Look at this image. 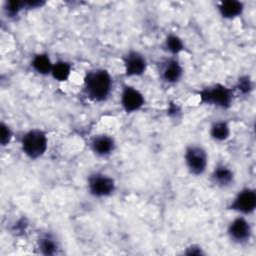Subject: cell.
I'll return each instance as SVG.
<instances>
[{
  "instance_id": "6da1fadb",
  "label": "cell",
  "mask_w": 256,
  "mask_h": 256,
  "mask_svg": "<svg viewBox=\"0 0 256 256\" xmlns=\"http://www.w3.org/2000/svg\"><path fill=\"white\" fill-rule=\"evenodd\" d=\"M83 93L93 103L106 102L112 95L114 79L110 71L103 67H94L86 71L83 77Z\"/></svg>"
},
{
  "instance_id": "7a4b0ae2",
  "label": "cell",
  "mask_w": 256,
  "mask_h": 256,
  "mask_svg": "<svg viewBox=\"0 0 256 256\" xmlns=\"http://www.w3.org/2000/svg\"><path fill=\"white\" fill-rule=\"evenodd\" d=\"M197 95L201 104L222 110L231 108L236 96L232 87L219 82L203 87Z\"/></svg>"
},
{
  "instance_id": "3957f363",
  "label": "cell",
  "mask_w": 256,
  "mask_h": 256,
  "mask_svg": "<svg viewBox=\"0 0 256 256\" xmlns=\"http://www.w3.org/2000/svg\"><path fill=\"white\" fill-rule=\"evenodd\" d=\"M48 143L47 133L40 128H31L20 138L21 151L30 160L42 158L48 150Z\"/></svg>"
},
{
  "instance_id": "277c9868",
  "label": "cell",
  "mask_w": 256,
  "mask_h": 256,
  "mask_svg": "<svg viewBox=\"0 0 256 256\" xmlns=\"http://www.w3.org/2000/svg\"><path fill=\"white\" fill-rule=\"evenodd\" d=\"M183 159L184 165L190 175L199 177L206 173L209 163V155L207 150L201 144H188L184 149Z\"/></svg>"
},
{
  "instance_id": "5b68a950",
  "label": "cell",
  "mask_w": 256,
  "mask_h": 256,
  "mask_svg": "<svg viewBox=\"0 0 256 256\" xmlns=\"http://www.w3.org/2000/svg\"><path fill=\"white\" fill-rule=\"evenodd\" d=\"M86 186L88 193L97 199H105L112 196L117 187L115 179L101 171L90 173L87 177Z\"/></svg>"
},
{
  "instance_id": "8992f818",
  "label": "cell",
  "mask_w": 256,
  "mask_h": 256,
  "mask_svg": "<svg viewBox=\"0 0 256 256\" xmlns=\"http://www.w3.org/2000/svg\"><path fill=\"white\" fill-rule=\"evenodd\" d=\"M226 235L228 239L238 246L248 244L253 236V227L246 216L237 215L227 225Z\"/></svg>"
},
{
  "instance_id": "52a82bcc",
  "label": "cell",
  "mask_w": 256,
  "mask_h": 256,
  "mask_svg": "<svg viewBox=\"0 0 256 256\" xmlns=\"http://www.w3.org/2000/svg\"><path fill=\"white\" fill-rule=\"evenodd\" d=\"M227 209L242 216H250L256 210V190L253 187H243L237 191L227 205Z\"/></svg>"
},
{
  "instance_id": "ba28073f",
  "label": "cell",
  "mask_w": 256,
  "mask_h": 256,
  "mask_svg": "<svg viewBox=\"0 0 256 256\" xmlns=\"http://www.w3.org/2000/svg\"><path fill=\"white\" fill-rule=\"evenodd\" d=\"M160 79L167 85L178 84L184 76V67L178 57L166 56L157 64Z\"/></svg>"
},
{
  "instance_id": "9c48e42d",
  "label": "cell",
  "mask_w": 256,
  "mask_h": 256,
  "mask_svg": "<svg viewBox=\"0 0 256 256\" xmlns=\"http://www.w3.org/2000/svg\"><path fill=\"white\" fill-rule=\"evenodd\" d=\"M122 64L124 75L127 78L141 77L148 68V61L145 55L135 49H130L122 55Z\"/></svg>"
},
{
  "instance_id": "30bf717a",
  "label": "cell",
  "mask_w": 256,
  "mask_h": 256,
  "mask_svg": "<svg viewBox=\"0 0 256 256\" xmlns=\"http://www.w3.org/2000/svg\"><path fill=\"white\" fill-rule=\"evenodd\" d=\"M146 99L144 94L130 84H123L120 92V106L124 113L134 114L145 106Z\"/></svg>"
},
{
  "instance_id": "8fae6325",
  "label": "cell",
  "mask_w": 256,
  "mask_h": 256,
  "mask_svg": "<svg viewBox=\"0 0 256 256\" xmlns=\"http://www.w3.org/2000/svg\"><path fill=\"white\" fill-rule=\"evenodd\" d=\"M117 147L115 138L108 133H98L91 137L89 148L91 152L99 158H107L111 156Z\"/></svg>"
},
{
  "instance_id": "7c38bea8",
  "label": "cell",
  "mask_w": 256,
  "mask_h": 256,
  "mask_svg": "<svg viewBox=\"0 0 256 256\" xmlns=\"http://www.w3.org/2000/svg\"><path fill=\"white\" fill-rule=\"evenodd\" d=\"M235 172L225 162H218L210 173V182L219 189H229L235 183Z\"/></svg>"
},
{
  "instance_id": "4fadbf2b",
  "label": "cell",
  "mask_w": 256,
  "mask_h": 256,
  "mask_svg": "<svg viewBox=\"0 0 256 256\" xmlns=\"http://www.w3.org/2000/svg\"><path fill=\"white\" fill-rule=\"evenodd\" d=\"M36 249L41 255L54 256L60 252L61 245L55 234L52 232H43L36 240Z\"/></svg>"
},
{
  "instance_id": "5bb4252c",
  "label": "cell",
  "mask_w": 256,
  "mask_h": 256,
  "mask_svg": "<svg viewBox=\"0 0 256 256\" xmlns=\"http://www.w3.org/2000/svg\"><path fill=\"white\" fill-rule=\"evenodd\" d=\"M217 12L224 20H234L245 10V3L240 0H223L217 3Z\"/></svg>"
},
{
  "instance_id": "9a60e30c",
  "label": "cell",
  "mask_w": 256,
  "mask_h": 256,
  "mask_svg": "<svg viewBox=\"0 0 256 256\" xmlns=\"http://www.w3.org/2000/svg\"><path fill=\"white\" fill-rule=\"evenodd\" d=\"M161 49L168 54V56L178 57V55L185 50V43L178 34L170 32L164 37L161 44Z\"/></svg>"
},
{
  "instance_id": "2e32d148",
  "label": "cell",
  "mask_w": 256,
  "mask_h": 256,
  "mask_svg": "<svg viewBox=\"0 0 256 256\" xmlns=\"http://www.w3.org/2000/svg\"><path fill=\"white\" fill-rule=\"evenodd\" d=\"M208 132L214 142H226L231 137V126L227 120L218 119L210 124Z\"/></svg>"
},
{
  "instance_id": "e0dca14e",
  "label": "cell",
  "mask_w": 256,
  "mask_h": 256,
  "mask_svg": "<svg viewBox=\"0 0 256 256\" xmlns=\"http://www.w3.org/2000/svg\"><path fill=\"white\" fill-rule=\"evenodd\" d=\"M54 61H52L51 57L48 53L39 52L33 55L30 61L31 69L41 76H50L51 70L53 67Z\"/></svg>"
},
{
  "instance_id": "ac0fdd59",
  "label": "cell",
  "mask_w": 256,
  "mask_h": 256,
  "mask_svg": "<svg viewBox=\"0 0 256 256\" xmlns=\"http://www.w3.org/2000/svg\"><path fill=\"white\" fill-rule=\"evenodd\" d=\"M73 65L70 61L59 59L54 61L50 76L57 82H67L72 74Z\"/></svg>"
},
{
  "instance_id": "d6986e66",
  "label": "cell",
  "mask_w": 256,
  "mask_h": 256,
  "mask_svg": "<svg viewBox=\"0 0 256 256\" xmlns=\"http://www.w3.org/2000/svg\"><path fill=\"white\" fill-rule=\"evenodd\" d=\"M232 88H233L235 94H241V95L246 96V95L251 94V92L253 91L254 83H253L252 78L249 75L244 74L237 78L236 83H235L234 87H232Z\"/></svg>"
},
{
  "instance_id": "ffe728a7",
  "label": "cell",
  "mask_w": 256,
  "mask_h": 256,
  "mask_svg": "<svg viewBox=\"0 0 256 256\" xmlns=\"http://www.w3.org/2000/svg\"><path fill=\"white\" fill-rule=\"evenodd\" d=\"M24 10H26L25 1L10 0V1H6L3 5V11L5 15L10 19L16 18Z\"/></svg>"
},
{
  "instance_id": "44dd1931",
  "label": "cell",
  "mask_w": 256,
  "mask_h": 256,
  "mask_svg": "<svg viewBox=\"0 0 256 256\" xmlns=\"http://www.w3.org/2000/svg\"><path fill=\"white\" fill-rule=\"evenodd\" d=\"M13 137H14V133H13L12 128L4 121H1V123H0V145H1V147H7L11 143Z\"/></svg>"
},
{
  "instance_id": "7402d4cb",
  "label": "cell",
  "mask_w": 256,
  "mask_h": 256,
  "mask_svg": "<svg viewBox=\"0 0 256 256\" xmlns=\"http://www.w3.org/2000/svg\"><path fill=\"white\" fill-rule=\"evenodd\" d=\"M183 254H184V255H187V256H192V255H195V256H202V255H205L206 252L204 251V249L202 248V246H200L199 244L193 243V244L188 245V246L183 250Z\"/></svg>"
}]
</instances>
